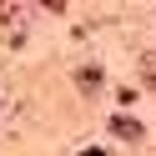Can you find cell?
Here are the masks:
<instances>
[{"instance_id":"obj_1","label":"cell","mask_w":156,"mask_h":156,"mask_svg":"<svg viewBox=\"0 0 156 156\" xmlns=\"http://www.w3.org/2000/svg\"><path fill=\"white\" fill-rule=\"evenodd\" d=\"M111 131H116V136H126V141H136V136H141V126H136L131 116H116V121H111Z\"/></svg>"}]
</instances>
